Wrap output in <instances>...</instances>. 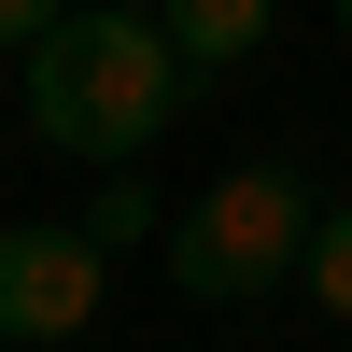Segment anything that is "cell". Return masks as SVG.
Here are the masks:
<instances>
[{"instance_id":"cell-1","label":"cell","mask_w":352,"mask_h":352,"mask_svg":"<svg viewBox=\"0 0 352 352\" xmlns=\"http://www.w3.org/2000/svg\"><path fill=\"white\" fill-rule=\"evenodd\" d=\"M197 99V71H184V43H169V14H56L43 43H28V127L56 141V155H85V169H127V155H155L169 141V113Z\"/></svg>"},{"instance_id":"cell-2","label":"cell","mask_w":352,"mask_h":352,"mask_svg":"<svg viewBox=\"0 0 352 352\" xmlns=\"http://www.w3.org/2000/svg\"><path fill=\"white\" fill-rule=\"evenodd\" d=\"M310 226H324L310 169L254 155V169H226L212 197H184V226H169V282H184L197 310H254V296H282V282L310 268Z\"/></svg>"},{"instance_id":"cell-3","label":"cell","mask_w":352,"mask_h":352,"mask_svg":"<svg viewBox=\"0 0 352 352\" xmlns=\"http://www.w3.org/2000/svg\"><path fill=\"white\" fill-rule=\"evenodd\" d=\"M99 310V240L85 226H0V338L43 352V338H85Z\"/></svg>"},{"instance_id":"cell-4","label":"cell","mask_w":352,"mask_h":352,"mask_svg":"<svg viewBox=\"0 0 352 352\" xmlns=\"http://www.w3.org/2000/svg\"><path fill=\"white\" fill-rule=\"evenodd\" d=\"M169 43H184V71H240L254 43H268V0H169Z\"/></svg>"},{"instance_id":"cell-5","label":"cell","mask_w":352,"mask_h":352,"mask_svg":"<svg viewBox=\"0 0 352 352\" xmlns=\"http://www.w3.org/2000/svg\"><path fill=\"white\" fill-rule=\"evenodd\" d=\"M310 310H338V324H352V197H324V226H310Z\"/></svg>"},{"instance_id":"cell-6","label":"cell","mask_w":352,"mask_h":352,"mask_svg":"<svg viewBox=\"0 0 352 352\" xmlns=\"http://www.w3.org/2000/svg\"><path fill=\"white\" fill-rule=\"evenodd\" d=\"M141 226H155V197H141V184H127V169H113V184H99V212H85V240H99V254H127V240H141Z\"/></svg>"},{"instance_id":"cell-7","label":"cell","mask_w":352,"mask_h":352,"mask_svg":"<svg viewBox=\"0 0 352 352\" xmlns=\"http://www.w3.org/2000/svg\"><path fill=\"white\" fill-rule=\"evenodd\" d=\"M56 14H71V0H0V56H28V43H43Z\"/></svg>"},{"instance_id":"cell-8","label":"cell","mask_w":352,"mask_h":352,"mask_svg":"<svg viewBox=\"0 0 352 352\" xmlns=\"http://www.w3.org/2000/svg\"><path fill=\"white\" fill-rule=\"evenodd\" d=\"M338 28H352V0H338Z\"/></svg>"}]
</instances>
